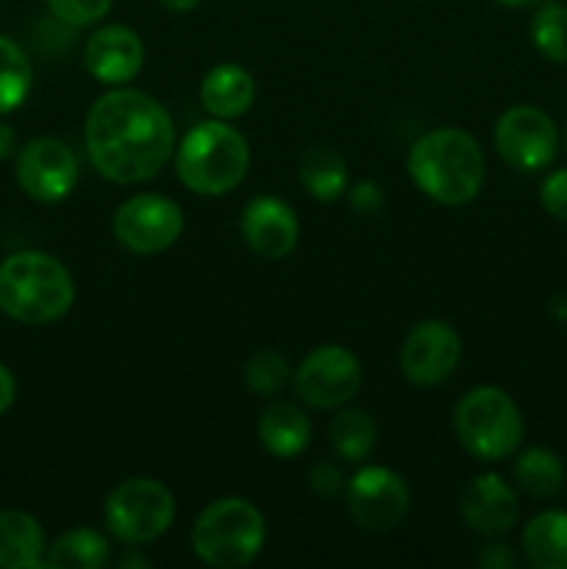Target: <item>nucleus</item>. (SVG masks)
I'll use <instances>...</instances> for the list:
<instances>
[{"label":"nucleus","instance_id":"17","mask_svg":"<svg viewBox=\"0 0 567 569\" xmlns=\"http://www.w3.org/2000/svg\"><path fill=\"white\" fill-rule=\"evenodd\" d=\"M256 81L245 67L217 64L200 83V103L215 120H237L253 106Z\"/></svg>","mask_w":567,"mask_h":569},{"label":"nucleus","instance_id":"25","mask_svg":"<svg viewBox=\"0 0 567 569\" xmlns=\"http://www.w3.org/2000/svg\"><path fill=\"white\" fill-rule=\"evenodd\" d=\"M31 59L14 39L0 33V117L20 109L31 92Z\"/></svg>","mask_w":567,"mask_h":569},{"label":"nucleus","instance_id":"4","mask_svg":"<svg viewBox=\"0 0 567 569\" xmlns=\"http://www.w3.org/2000/svg\"><path fill=\"white\" fill-rule=\"evenodd\" d=\"M250 167L248 139L228 120H203L176 148V172L192 192L217 198L245 181Z\"/></svg>","mask_w":567,"mask_h":569},{"label":"nucleus","instance_id":"18","mask_svg":"<svg viewBox=\"0 0 567 569\" xmlns=\"http://www.w3.org/2000/svg\"><path fill=\"white\" fill-rule=\"evenodd\" d=\"M44 531L28 511H0V569H39L44 565Z\"/></svg>","mask_w":567,"mask_h":569},{"label":"nucleus","instance_id":"27","mask_svg":"<svg viewBox=\"0 0 567 569\" xmlns=\"http://www.w3.org/2000/svg\"><path fill=\"white\" fill-rule=\"evenodd\" d=\"M289 381V361L278 350L261 348L245 361V383L253 395L272 398L281 392Z\"/></svg>","mask_w":567,"mask_h":569},{"label":"nucleus","instance_id":"5","mask_svg":"<svg viewBox=\"0 0 567 569\" xmlns=\"http://www.w3.org/2000/svg\"><path fill=\"white\" fill-rule=\"evenodd\" d=\"M267 526L261 511L245 498H220L206 506L192 526V550L217 569L248 567L261 553Z\"/></svg>","mask_w":567,"mask_h":569},{"label":"nucleus","instance_id":"22","mask_svg":"<svg viewBox=\"0 0 567 569\" xmlns=\"http://www.w3.org/2000/svg\"><path fill=\"white\" fill-rule=\"evenodd\" d=\"M109 561V542L92 528H72L44 550L48 569H100Z\"/></svg>","mask_w":567,"mask_h":569},{"label":"nucleus","instance_id":"8","mask_svg":"<svg viewBox=\"0 0 567 569\" xmlns=\"http://www.w3.org/2000/svg\"><path fill=\"white\" fill-rule=\"evenodd\" d=\"M115 239L137 256L170 250L183 233V214L176 200L165 194H133L115 211Z\"/></svg>","mask_w":567,"mask_h":569},{"label":"nucleus","instance_id":"3","mask_svg":"<svg viewBox=\"0 0 567 569\" xmlns=\"http://www.w3.org/2000/svg\"><path fill=\"white\" fill-rule=\"evenodd\" d=\"M70 270L42 250H20L0 264V311L26 326H48L72 309Z\"/></svg>","mask_w":567,"mask_h":569},{"label":"nucleus","instance_id":"33","mask_svg":"<svg viewBox=\"0 0 567 569\" xmlns=\"http://www.w3.org/2000/svg\"><path fill=\"white\" fill-rule=\"evenodd\" d=\"M17 400V381L6 365H0V417L14 406Z\"/></svg>","mask_w":567,"mask_h":569},{"label":"nucleus","instance_id":"35","mask_svg":"<svg viewBox=\"0 0 567 569\" xmlns=\"http://www.w3.org/2000/svg\"><path fill=\"white\" fill-rule=\"evenodd\" d=\"M167 11H176V14H187V11L198 9L203 0H159Z\"/></svg>","mask_w":567,"mask_h":569},{"label":"nucleus","instance_id":"20","mask_svg":"<svg viewBox=\"0 0 567 569\" xmlns=\"http://www.w3.org/2000/svg\"><path fill=\"white\" fill-rule=\"evenodd\" d=\"M523 556L534 569H567V511L548 509L523 531Z\"/></svg>","mask_w":567,"mask_h":569},{"label":"nucleus","instance_id":"11","mask_svg":"<svg viewBox=\"0 0 567 569\" xmlns=\"http://www.w3.org/2000/svg\"><path fill=\"white\" fill-rule=\"evenodd\" d=\"M361 387V365L342 345H320L295 370V392L311 409H342Z\"/></svg>","mask_w":567,"mask_h":569},{"label":"nucleus","instance_id":"34","mask_svg":"<svg viewBox=\"0 0 567 569\" xmlns=\"http://www.w3.org/2000/svg\"><path fill=\"white\" fill-rule=\"evenodd\" d=\"M17 153V133L14 128L0 122V161L9 159V156Z\"/></svg>","mask_w":567,"mask_h":569},{"label":"nucleus","instance_id":"30","mask_svg":"<svg viewBox=\"0 0 567 569\" xmlns=\"http://www.w3.org/2000/svg\"><path fill=\"white\" fill-rule=\"evenodd\" d=\"M345 487H348V478H345L337 467L328 465V461H320V465H315L309 470V489L317 498H339V495L345 492Z\"/></svg>","mask_w":567,"mask_h":569},{"label":"nucleus","instance_id":"36","mask_svg":"<svg viewBox=\"0 0 567 569\" xmlns=\"http://www.w3.org/2000/svg\"><path fill=\"white\" fill-rule=\"evenodd\" d=\"M148 567V561L145 559H133V556H122L120 559V567Z\"/></svg>","mask_w":567,"mask_h":569},{"label":"nucleus","instance_id":"38","mask_svg":"<svg viewBox=\"0 0 567 569\" xmlns=\"http://www.w3.org/2000/svg\"><path fill=\"white\" fill-rule=\"evenodd\" d=\"M565 148H567V128H565Z\"/></svg>","mask_w":567,"mask_h":569},{"label":"nucleus","instance_id":"6","mask_svg":"<svg viewBox=\"0 0 567 569\" xmlns=\"http://www.w3.org/2000/svg\"><path fill=\"white\" fill-rule=\"evenodd\" d=\"M454 431L461 448L478 461H500L520 448L526 422L504 389L484 383L456 403Z\"/></svg>","mask_w":567,"mask_h":569},{"label":"nucleus","instance_id":"28","mask_svg":"<svg viewBox=\"0 0 567 569\" xmlns=\"http://www.w3.org/2000/svg\"><path fill=\"white\" fill-rule=\"evenodd\" d=\"M44 3H48L50 14L59 22L72 28H83L103 20L111 11L115 0H44Z\"/></svg>","mask_w":567,"mask_h":569},{"label":"nucleus","instance_id":"16","mask_svg":"<svg viewBox=\"0 0 567 569\" xmlns=\"http://www.w3.org/2000/svg\"><path fill=\"white\" fill-rule=\"evenodd\" d=\"M459 511L461 520L476 533L500 537L515 526L520 503H517V492L511 483H506L495 472H484L465 487L459 498Z\"/></svg>","mask_w":567,"mask_h":569},{"label":"nucleus","instance_id":"7","mask_svg":"<svg viewBox=\"0 0 567 569\" xmlns=\"http://www.w3.org/2000/svg\"><path fill=\"white\" fill-rule=\"evenodd\" d=\"M103 520L122 545H148L176 520V498L156 478H128L106 498Z\"/></svg>","mask_w":567,"mask_h":569},{"label":"nucleus","instance_id":"24","mask_svg":"<svg viewBox=\"0 0 567 569\" xmlns=\"http://www.w3.org/2000/svg\"><path fill=\"white\" fill-rule=\"evenodd\" d=\"M376 420L361 409H342L328 426L334 453L345 461H365L376 448Z\"/></svg>","mask_w":567,"mask_h":569},{"label":"nucleus","instance_id":"12","mask_svg":"<svg viewBox=\"0 0 567 569\" xmlns=\"http://www.w3.org/2000/svg\"><path fill=\"white\" fill-rule=\"evenodd\" d=\"M17 183L37 203H59L76 189L78 159L70 144L37 137L17 150Z\"/></svg>","mask_w":567,"mask_h":569},{"label":"nucleus","instance_id":"14","mask_svg":"<svg viewBox=\"0 0 567 569\" xmlns=\"http://www.w3.org/2000/svg\"><path fill=\"white\" fill-rule=\"evenodd\" d=\"M239 231H242L245 244L261 259L278 261L289 256L298 244L300 222L298 214L289 203L272 194H259L248 200L239 217Z\"/></svg>","mask_w":567,"mask_h":569},{"label":"nucleus","instance_id":"31","mask_svg":"<svg viewBox=\"0 0 567 569\" xmlns=\"http://www.w3.org/2000/svg\"><path fill=\"white\" fill-rule=\"evenodd\" d=\"M348 198H350V206H354L359 214H376V211H381V206H384L381 187L372 181L354 183L348 192Z\"/></svg>","mask_w":567,"mask_h":569},{"label":"nucleus","instance_id":"29","mask_svg":"<svg viewBox=\"0 0 567 569\" xmlns=\"http://www.w3.org/2000/svg\"><path fill=\"white\" fill-rule=\"evenodd\" d=\"M539 203L554 220L567 222V170H554L539 187Z\"/></svg>","mask_w":567,"mask_h":569},{"label":"nucleus","instance_id":"15","mask_svg":"<svg viewBox=\"0 0 567 569\" xmlns=\"http://www.w3.org/2000/svg\"><path fill=\"white\" fill-rule=\"evenodd\" d=\"M83 64L89 76L109 87H122L139 76L145 64V44L128 26H103L87 39Z\"/></svg>","mask_w":567,"mask_h":569},{"label":"nucleus","instance_id":"10","mask_svg":"<svg viewBox=\"0 0 567 569\" xmlns=\"http://www.w3.org/2000/svg\"><path fill=\"white\" fill-rule=\"evenodd\" d=\"M350 520L372 533H387L406 520L411 492L404 478L389 467H365L345 487Z\"/></svg>","mask_w":567,"mask_h":569},{"label":"nucleus","instance_id":"23","mask_svg":"<svg viewBox=\"0 0 567 569\" xmlns=\"http://www.w3.org/2000/svg\"><path fill=\"white\" fill-rule=\"evenodd\" d=\"M565 465L548 448H528L515 461V481L528 498H554L565 487Z\"/></svg>","mask_w":567,"mask_h":569},{"label":"nucleus","instance_id":"21","mask_svg":"<svg viewBox=\"0 0 567 569\" xmlns=\"http://www.w3.org/2000/svg\"><path fill=\"white\" fill-rule=\"evenodd\" d=\"M300 183L306 192L320 203H334L342 198L350 187V172L342 156L334 148H311L309 153L300 159Z\"/></svg>","mask_w":567,"mask_h":569},{"label":"nucleus","instance_id":"32","mask_svg":"<svg viewBox=\"0 0 567 569\" xmlns=\"http://www.w3.org/2000/svg\"><path fill=\"white\" fill-rule=\"evenodd\" d=\"M478 567H484V569H515L517 559L511 556V550L506 548V545L493 542V545H487L481 553H478Z\"/></svg>","mask_w":567,"mask_h":569},{"label":"nucleus","instance_id":"9","mask_svg":"<svg viewBox=\"0 0 567 569\" xmlns=\"http://www.w3.org/2000/svg\"><path fill=\"white\" fill-rule=\"evenodd\" d=\"M495 150L520 172H539L556 159L559 131L556 122L537 106H511L495 122Z\"/></svg>","mask_w":567,"mask_h":569},{"label":"nucleus","instance_id":"37","mask_svg":"<svg viewBox=\"0 0 567 569\" xmlns=\"http://www.w3.org/2000/svg\"><path fill=\"white\" fill-rule=\"evenodd\" d=\"M498 3L511 6V9H523V6H534V3H537V0H498Z\"/></svg>","mask_w":567,"mask_h":569},{"label":"nucleus","instance_id":"19","mask_svg":"<svg viewBox=\"0 0 567 569\" xmlns=\"http://www.w3.org/2000/svg\"><path fill=\"white\" fill-rule=\"evenodd\" d=\"M259 439L267 453L278 456V459H295L311 442V422L300 406L289 403V400H276L261 415Z\"/></svg>","mask_w":567,"mask_h":569},{"label":"nucleus","instance_id":"2","mask_svg":"<svg viewBox=\"0 0 567 569\" xmlns=\"http://www.w3.org/2000/svg\"><path fill=\"white\" fill-rule=\"evenodd\" d=\"M406 170L426 198L442 206H465L481 192L487 161L470 133L461 128H437L411 144Z\"/></svg>","mask_w":567,"mask_h":569},{"label":"nucleus","instance_id":"13","mask_svg":"<svg viewBox=\"0 0 567 569\" xmlns=\"http://www.w3.org/2000/svg\"><path fill=\"white\" fill-rule=\"evenodd\" d=\"M461 359V337L445 320H422L406 333L400 348V370L417 387L448 381Z\"/></svg>","mask_w":567,"mask_h":569},{"label":"nucleus","instance_id":"26","mask_svg":"<svg viewBox=\"0 0 567 569\" xmlns=\"http://www.w3.org/2000/svg\"><path fill=\"white\" fill-rule=\"evenodd\" d=\"M531 42L539 53L554 64H567V9L565 6H543L531 17Z\"/></svg>","mask_w":567,"mask_h":569},{"label":"nucleus","instance_id":"1","mask_svg":"<svg viewBox=\"0 0 567 569\" xmlns=\"http://www.w3.org/2000/svg\"><path fill=\"white\" fill-rule=\"evenodd\" d=\"M83 142L98 176L131 187L165 170L176 153V126L148 92L117 87L89 106Z\"/></svg>","mask_w":567,"mask_h":569}]
</instances>
